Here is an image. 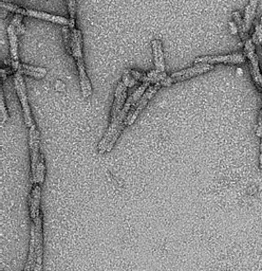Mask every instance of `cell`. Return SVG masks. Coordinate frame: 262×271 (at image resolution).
<instances>
[{
	"label": "cell",
	"instance_id": "1",
	"mask_svg": "<svg viewBox=\"0 0 262 271\" xmlns=\"http://www.w3.org/2000/svg\"><path fill=\"white\" fill-rule=\"evenodd\" d=\"M148 85H149L148 83H143L141 86H139L128 98V100L126 101V103H125L123 109L120 110V112L117 114V117L114 119V120L111 121L106 134H105V137L103 138V140L98 144L99 154H104V152H108V151H110L113 148L117 138L120 136L122 131H123L124 128L126 127L125 126V121H126V119H127L131 108L133 107V105H135L137 103V102L139 101V99L143 96V94L145 93V91L149 87Z\"/></svg>",
	"mask_w": 262,
	"mask_h": 271
},
{
	"label": "cell",
	"instance_id": "2",
	"mask_svg": "<svg viewBox=\"0 0 262 271\" xmlns=\"http://www.w3.org/2000/svg\"><path fill=\"white\" fill-rule=\"evenodd\" d=\"M29 146L31 152V173L32 182L36 183V167L41 158L39 154V131L35 124L29 128Z\"/></svg>",
	"mask_w": 262,
	"mask_h": 271
},
{
	"label": "cell",
	"instance_id": "3",
	"mask_svg": "<svg viewBox=\"0 0 262 271\" xmlns=\"http://www.w3.org/2000/svg\"><path fill=\"white\" fill-rule=\"evenodd\" d=\"M23 74L18 71H16L14 73V83H15V88L17 91V94H18V98L21 100V103L23 106L24 110V117H25V122L27 127H32L34 125V121L32 119L31 114V109L29 106V102L27 98V92H26V86H25V82L22 76Z\"/></svg>",
	"mask_w": 262,
	"mask_h": 271
},
{
	"label": "cell",
	"instance_id": "4",
	"mask_svg": "<svg viewBox=\"0 0 262 271\" xmlns=\"http://www.w3.org/2000/svg\"><path fill=\"white\" fill-rule=\"evenodd\" d=\"M34 229H35V264L33 271H43V216L42 214L33 219Z\"/></svg>",
	"mask_w": 262,
	"mask_h": 271
},
{
	"label": "cell",
	"instance_id": "5",
	"mask_svg": "<svg viewBox=\"0 0 262 271\" xmlns=\"http://www.w3.org/2000/svg\"><path fill=\"white\" fill-rule=\"evenodd\" d=\"M244 52H246V55L250 61L251 73L253 80L256 84V86L262 91V74L260 72V68H259V57L255 52V46L252 38H249L246 43H244Z\"/></svg>",
	"mask_w": 262,
	"mask_h": 271
},
{
	"label": "cell",
	"instance_id": "6",
	"mask_svg": "<svg viewBox=\"0 0 262 271\" xmlns=\"http://www.w3.org/2000/svg\"><path fill=\"white\" fill-rule=\"evenodd\" d=\"M160 87H161V85L153 84L147 88V90L145 91L143 96L139 99L137 103L135 105H133V107L131 108V110H130V112L126 119V121H125V126H131L135 122L138 114L143 111V109L148 104L149 100L154 95V93H156V91L160 89Z\"/></svg>",
	"mask_w": 262,
	"mask_h": 271
},
{
	"label": "cell",
	"instance_id": "7",
	"mask_svg": "<svg viewBox=\"0 0 262 271\" xmlns=\"http://www.w3.org/2000/svg\"><path fill=\"white\" fill-rule=\"evenodd\" d=\"M214 65L211 64H196L194 67H190L187 68V69L178 71V72H174L173 74H171V79L173 83H179L185 80H189L191 78H194L196 75L205 73L207 71H211L214 69Z\"/></svg>",
	"mask_w": 262,
	"mask_h": 271
},
{
	"label": "cell",
	"instance_id": "8",
	"mask_svg": "<svg viewBox=\"0 0 262 271\" xmlns=\"http://www.w3.org/2000/svg\"><path fill=\"white\" fill-rule=\"evenodd\" d=\"M246 62V57L244 55L240 53H235V54H230V55H207V56H201L197 57L195 61V64H242Z\"/></svg>",
	"mask_w": 262,
	"mask_h": 271
},
{
	"label": "cell",
	"instance_id": "9",
	"mask_svg": "<svg viewBox=\"0 0 262 271\" xmlns=\"http://www.w3.org/2000/svg\"><path fill=\"white\" fill-rule=\"evenodd\" d=\"M127 99V86L124 84V82L122 81L118 83L115 94H114V101L113 105L111 109V121H113L114 119L117 117V114L120 112V110L123 109L126 100Z\"/></svg>",
	"mask_w": 262,
	"mask_h": 271
},
{
	"label": "cell",
	"instance_id": "10",
	"mask_svg": "<svg viewBox=\"0 0 262 271\" xmlns=\"http://www.w3.org/2000/svg\"><path fill=\"white\" fill-rule=\"evenodd\" d=\"M41 197H42V188L38 183L33 184V188L30 195V215L32 220L41 215Z\"/></svg>",
	"mask_w": 262,
	"mask_h": 271
},
{
	"label": "cell",
	"instance_id": "11",
	"mask_svg": "<svg viewBox=\"0 0 262 271\" xmlns=\"http://www.w3.org/2000/svg\"><path fill=\"white\" fill-rule=\"evenodd\" d=\"M77 64V70H78V75H79V81H80V87H82V92L84 98H89L92 94V86L91 83L88 79L86 72L85 68V63H84V57H78L76 60Z\"/></svg>",
	"mask_w": 262,
	"mask_h": 271
},
{
	"label": "cell",
	"instance_id": "12",
	"mask_svg": "<svg viewBox=\"0 0 262 271\" xmlns=\"http://www.w3.org/2000/svg\"><path fill=\"white\" fill-rule=\"evenodd\" d=\"M27 15L30 17H34V18H38V20H44L50 23H54L58 24L62 26H69L70 25V20L65 18V17L62 16H56V15H51L45 12L41 11H34V10H27Z\"/></svg>",
	"mask_w": 262,
	"mask_h": 271
},
{
	"label": "cell",
	"instance_id": "13",
	"mask_svg": "<svg viewBox=\"0 0 262 271\" xmlns=\"http://www.w3.org/2000/svg\"><path fill=\"white\" fill-rule=\"evenodd\" d=\"M152 51H153V60L155 69L159 71H165V63H164V54H163V47L162 42L159 40H154L152 42Z\"/></svg>",
	"mask_w": 262,
	"mask_h": 271
},
{
	"label": "cell",
	"instance_id": "14",
	"mask_svg": "<svg viewBox=\"0 0 262 271\" xmlns=\"http://www.w3.org/2000/svg\"><path fill=\"white\" fill-rule=\"evenodd\" d=\"M8 34L10 40V47H11V55L13 62H19L18 60V42H17V33L15 26L11 24L8 28Z\"/></svg>",
	"mask_w": 262,
	"mask_h": 271
},
{
	"label": "cell",
	"instance_id": "15",
	"mask_svg": "<svg viewBox=\"0 0 262 271\" xmlns=\"http://www.w3.org/2000/svg\"><path fill=\"white\" fill-rule=\"evenodd\" d=\"M258 5V0H250V4L246 9V14H244V28H246L247 33L250 31L252 24L255 18L256 9Z\"/></svg>",
	"mask_w": 262,
	"mask_h": 271
},
{
	"label": "cell",
	"instance_id": "16",
	"mask_svg": "<svg viewBox=\"0 0 262 271\" xmlns=\"http://www.w3.org/2000/svg\"><path fill=\"white\" fill-rule=\"evenodd\" d=\"M72 34V52L75 60L83 56L82 51V32L77 29H71Z\"/></svg>",
	"mask_w": 262,
	"mask_h": 271
},
{
	"label": "cell",
	"instance_id": "17",
	"mask_svg": "<svg viewBox=\"0 0 262 271\" xmlns=\"http://www.w3.org/2000/svg\"><path fill=\"white\" fill-rule=\"evenodd\" d=\"M35 264V229L32 225L31 227V241H30V247H29V257L28 261L25 267L24 271H33Z\"/></svg>",
	"mask_w": 262,
	"mask_h": 271
},
{
	"label": "cell",
	"instance_id": "18",
	"mask_svg": "<svg viewBox=\"0 0 262 271\" xmlns=\"http://www.w3.org/2000/svg\"><path fill=\"white\" fill-rule=\"evenodd\" d=\"M233 18H234L235 24L237 26L238 33H239L241 40L243 41V43H246L249 40V36H248V33L246 31V28H244V22L241 18L240 13L239 12H234L233 13Z\"/></svg>",
	"mask_w": 262,
	"mask_h": 271
},
{
	"label": "cell",
	"instance_id": "19",
	"mask_svg": "<svg viewBox=\"0 0 262 271\" xmlns=\"http://www.w3.org/2000/svg\"><path fill=\"white\" fill-rule=\"evenodd\" d=\"M63 38H64V44L67 53L69 55H73L72 52V34H71V29L69 26H64L63 28Z\"/></svg>",
	"mask_w": 262,
	"mask_h": 271
},
{
	"label": "cell",
	"instance_id": "20",
	"mask_svg": "<svg viewBox=\"0 0 262 271\" xmlns=\"http://www.w3.org/2000/svg\"><path fill=\"white\" fill-rule=\"evenodd\" d=\"M45 174H46V165L44 156L41 155L37 167H36V183L42 184L45 181Z\"/></svg>",
	"mask_w": 262,
	"mask_h": 271
},
{
	"label": "cell",
	"instance_id": "21",
	"mask_svg": "<svg viewBox=\"0 0 262 271\" xmlns=\"http://www.w3.org/2000/svg\"><path fill=\"white\" fill-rule=\"evenodd\" d=\"M2 8L4 10L10 11V12H14L16 14H22V15H27V10H25L24 8H21L18 6H15L13 4H8V3H2Z\"/></svg>",
	"mask_w": 262,
	"mask_h": 271
},
{
	"label": "cell",
	"instance_id": "22",
	"mask_svg": "<svg viewBox=\"0 0 262 271\" xmlns=\"http://www.w3.org/2000/svg\"><path fill=\"white\" fill-rule=\"evenodd\" d=\"M2 123L5 124L8 120H9V113L7 110V106H6V102H5V96H4V92L2 91Z\"/></svg>",
	"mask_w": 262,
	"mask_h": 271
},
{
	"label": "cell",
	"instance_id": "23",
	"mask_svg": "<svg viewBox=\"0 0 262 271\" xmlns=\"http://www.w3.org/2000/svg\"><path fill=\"white\" fill-rule=\"evenodd\" d=\"M67 5H68V11L70 14V17L72 20H75V14H76V0H67Z\"/></svg>",
	"mask_w": 262,
	"mask_h": 271
},
{
	"label": "cell",
	"instance_id": "24",
	"mask_svg": "<svg viewBox=\"0 0 262 271\" xmlns=\"http://www.w3.org/2000/svg\"><path fill=\"white\" fill-rule=\"evenodd\" d=\"M18 68H23V69H26V70L36 71V72H41V73L47 74V70L45 69V68H41V67H32V66H29V65H25V64H19ZM17 70H18V69H17Z\"/></svg>",
	"mask_w": 262,
	"mask_h": 271
},
{
	"label": "cell",
	"instance_id": "25",
	"mask_svg": "<svg viewBox=\"0 0 262 271\" xmlns=\"http://www.w3.org/2000/svg\"><path fill=\"white\" fill-rule=\"evenodd\" d=\"M123 82H124V84L126 85L127 87H132L133 85L135 84L136 80L131 75L130 71H126L125 74H124V78H123Z\"/></svg>",
	"mask_w": 262,
	"mask_h": 271
},
{
	"label": "cell",
	"instance_id": "26",
	"mask_svg": "<svg viewBox=\"0 0 262 271\" xmlns=\"http://www.w3.org/2000/svg\"><path fill=\"white\" fill-rule=\"evenodd\" d=\"M17 71L21 72L22 74H27V75H30V76H33V78H36V79H42V78H44L46 75V74L41 73V72L26 70V69H23V68H18V70H17Z\"/></svg>",
	"mask_w": 262,
	"mask_h": 271
},
{
	"label": "cell",
	"instance_id": "27",
	"mask_svg": "<svg viewBox=\"0 0 262 271\" xmlns=\"http://www.w3.org/2000/svg\"><path fill=\"white\" fill-rule=\"evenodd\" d=\"M256 136H257V137L262 138V109L260 110V113H259L258 126H257V128H256Z\"/></svg>",
	"mask_w": 262,
	"mask_h": 271
},
{
	"label": "cell",
	"instance_id": "28",
	"mask_svg": "<svg viewBox=\"0 0 262 271\" xmlns=\"http://www.w3.org/2000/svg\"><path fill=\"white\" fill-rule=\"evenodd\" d=\"M15 29H16V33H17V34H25V32H26L25 27H24L23 25L18 26L17 28H15Z\"/></svg>",
	"mask_w": 262,
	"mask_h": 271
},
{
	"label": "cell",
	"instance_id": "29",
	"mask_svg": "<svg viewBox=\"0 0 262 271\" xmlns=\"http://www.w3.org/2000/svg\"><path fill=\"white\" fill-rule=\"evenodd\" d=\"M230 26H231V28H232V33H233V34H236L237 31H238L237 26H235V24H233V23H231Z\"/></svg>",
	"mask_w": 262,
	"mask_h": 271
},
{
	"label": "cell",
	"instance_id": "30",
	"mask_svg": "<svg viewBox=\"0 0 262 271\" xmlns=\"http://www.w3.org/2000/svg\"><path fill=\"white\" fill-rule=\"evenodd\" d=\"M260 167L262 168V138H261V144H260Z\"/></svg>",
	"mask_w": 262,
	"mask_h": 271
},
{
	"label": "cell",
	"instance_id": "31",
	"mask_svg": "<svg viewBox=\"0 0 262 271\" xmlns=\"http://www.w3.org/2000/svg\"><path fill=\"white\" fill-rule=\"evenodd\" d=\"M7 72H6V70H5V68H3V69H2V79H3V81H5L6 80V78H7Z\"/></svg>",
	"mask_w": 262,
	"mask_h": 271
},
{
	"label": "cell",
	"instance_id": "32",
	"mask_svg": "<svg viewBox=\"0 0 262 271\" xmlns=\"http://www.w3.org/2000/svg\"><path fill=\"white\" fill-rule=\"evenodd\" d=\"M260 25L262 26V17H261V21H260Z\"/></svg>",
	"mask_w": 262,
	"mask_h": 271
},
{
	"label": "cell",
	"instance_id": "33",
	"mask_svg": "<svg viewBox=\"0 0 262 271\" xmlns=\"http://www.w3.org/2000/svg\"><path fill=\"white\" fill-rule=\"evenodd\" d=\"M261 46H262V42H261Z\"/></svg>",
	"mask_w": 262,
	"mask_h": 271
}]
</instances>
